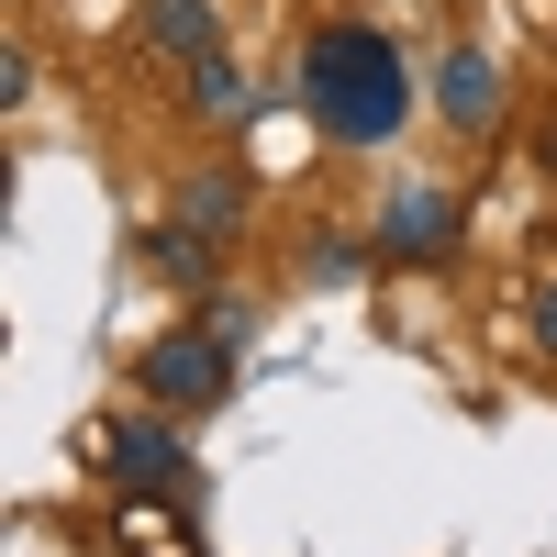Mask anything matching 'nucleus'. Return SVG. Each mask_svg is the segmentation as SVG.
Masks as SVG:
<instances>
[{
    "mask_svg": "<svg viewBox=\"0 0 557 557\" xmlns=\"http://www.w3.org/2000/svg\"><path fill=\"white\" fill-rule=\"evenodd\" d=\"M301 112L335 134V146H391V134L412 123V78H401V57H391V34H368V23L312 34V57H301Z\"/></svg>",
    "mask_w": 557,
    "mask_h": 557,
    "instance_id": "1",
    "label": "nucleus"
},
{
    "mask_svg": "<svg viewBox=\"0 0 557 557\" xmlns=\"http://www.w3.org/2000/svg\"><path fill=\"white\" fill-rule=\"evenodd\" d=\"M134 380H146L157 412H212L223 391H235V346H223L212 323H178V335H157L146 357H134Z\"/></svg>",
    "mask_w": 557,
    "mask_h": 557,
    "instance_id": "2",
    "label": "nucleus"
},
{
    "mask_svg": "<svg viewBox=\"0 0 557 557\" xmlns=\"http://www.w3.org/2000/svg\"><path fill=\"white\" fill-rule=\"evenodd\" d=\"M101 457H112V480H123V491H168V502L190 491V446H178V435L157 424V412L112 424V435H101Z\"/></svg>",
    "mask_w": 557,
    "mask_h": 557,
    "instance_id": "3",
    "label": "nucleus"
},
{
    "mask_svg": "<svg viewBox=\"0 0 557 557\" xmlns=\"http://www.w3.org/2000/svg\"><path fill=\"white\" fill-rule=\"evenodd\" d=\"M446 235H457V201L412 178V190L391 201V223H380V257H391V268H435V246H446Z\"/></svg>",
    "mask_w": 557,
    "mask_h": 557,
    "instance_id": "4",
    "label": "nucleus"
},
{
    "mask_svg": "<svg viewBox=\"0 0 557 557\" xmlns=\"http://www.w3.org/2000/svg\"><path fill=\"white\" fill-rule=\"evenodd\" d=\"M146 45L201 67V57H223V23H212V0H146Z\"/></svg>",
    "mask_w": 557,
    "mask_h": 557,
    "instance_id": "5",
    "label": "nucleus"
},
{
    "mask_svg": "<svg viewBox=\"0 0 557 557\" xmlns=\"http://www.w3.org/2000/svg\"><path fill=\"white\" fill-rule=\"evenodd\" d=\"M178 223H201L212 246H235V223H246V178H235V168H190V178H178Z\"/></svg>",
    "mask_w": 557,
    "mask_h": 557,
    "instance_id": "6",
    "label": "nucleus"
},
{
    "mask_svg": "<svg viewBox=\"0 0 557 557\" xmlns=\"http://www.w3.org/2000/svg\"><path fill=\"white\" fill-rule=\"evenodd\" d=\"M190 112H201V123H257L268 89H257L235 57H201V67H190Z\"/></svg>",
    "mask_w": 557,
    "mask_h": 557,
    "instance_id": "7",
    "label": "nucleus"
},
{
    "mask_svg": "<svg viewBox=\"0 0 557 557\" xmlns=\"http://www.w3.org/2000/svg\"><path fill=\"white\" fill-rule=\"evenodd\" d=\"M435 101H446V123H469V134L502 123V67H491V57H446V67H435Z\"/></svg>",
    "mask_w": 557,
    "mask_h": 557,
    "instance_id": "8",
    "label": "nucleus"
},
{
    "mask_svg": "<svg viewBox=\"0 0 557 557\" xmlns=\"http://www.w3.org/2000/svg\"><path fill=\"white\" fill-rule=\"evenodd\" d=\"M123 557H201V535L168 513V491H134L123 502Z\"/></svg>",
    "mask_w": 557,
    "mask_h": 557,
    "instance_id": "9",
    "label": "nucleus"
},
{
    "mask_svg": "<svg viewBox=\"0 0 557 557\" xmlns=\"http://www.w3.org/2000/svg\"><path fill=\"white\" fill-rule=\"evenodd\" d=\"M146 257H157V278H178V290H212V257H223V246L201 235V223H178V212H168L157 235H146Z\"/></svg>",
    "mask_w": 557,
    "mask_h": 557,
    "instance_id": "10",
    "label": "nucleus"
},
{
    "mask_svg": "<svg viewBox=\"0 0 557 557\" xmlns=\"http://www.w3.org/2000/svg\"><path fill=\"white\" fill-rule=\"evenodd\" d=\"M357 257H368V246H346V235H312V278H346Z\"/></svg>",
    "mask_w": 557,
    "mask_h": 557,
    "instance_id": "11",
    "label": "nucleus"
},
{
    "mask_svg": "<svg viewBox=\"0 0 557 557\" xmlns=\"http://www.w3.org/2000/svg\"><path fill=\"white\" fill-rule=\"evenodd\" d=\"M524 335H535V346H546V357H557V278H546V290H535V301H524Z\"/></svg>",
    "mask_w": 557,
    "mask_h": 557,
    "instance_id": "12",
    "label": "nucleus"
}]
</instances>
